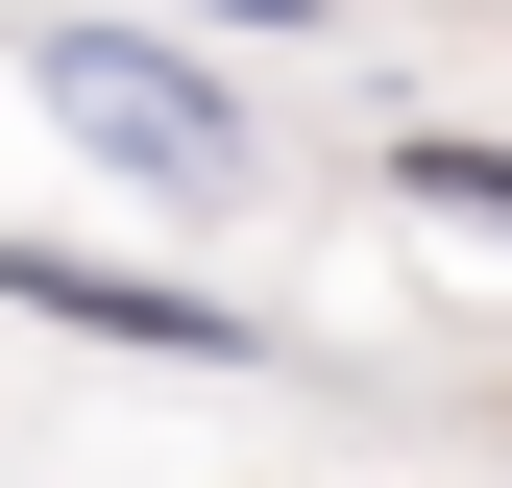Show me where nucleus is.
I'll list each match as a JSON object with an SVG mask.
<instances>
[{
  "label": "nucleus",
  "mask_w": 512,
  "mask_h": 488,
  "mask_svg": "<svg viewBox=\"0 0 512 488\" xmlns=\"http://www.w3.org/2000/svg\"><path fill=\"white\" fill-rule=\"evenodd\" d=\"M49 74H74V122H98L122 171H147V196H220V171H244V122H220L196 74H171V49H98V25H74Z\"/></svg>",
  "instance_id": "1"
},
{
  "label": "nucleus",
  "mask_w": 512,
  "mask_h": 488,
  "mask_svg": "<svg viewBox=\"0 0 512 488\" xmlns=\"http://www.w3.org/2000/svg\"><path fill=\"white\" fill-rule=\"evenodd\" d=\"M0 318H74V342H147V366H244L269 318H220V293H147V269H49V244H0Z\"/></svg>",
  "instance_id": "2"
},
{
  "label": "nucleus",
  "mask_w": 512,
  "mask_h": 488,
  "mask_svg": "<svg viewBox=\"0 0 512 488\" xmlns=\"http://www.w3.org/2000/svg\"><path fill=\"white\" fill-rule=\"evenodd\" d=\"M391 196H439V220H512V147H464V122H391Z\"/></svg>",
  "instance_id": "3"
},
{
  "label": "nucleus",
  "mask_w": 512,
  "mask_h": 488,
  "mask_svg": "<svg viewBox=\"0 0 512 488\" xmlns=\"http://www.w3.org/2000/svg\"><path fill=\"white\" fill-rule=\"evenodd\" d=\"M220 25H293V0H220Z\"/></svg>",
  "instance_id": "4"
}]
</instances>
